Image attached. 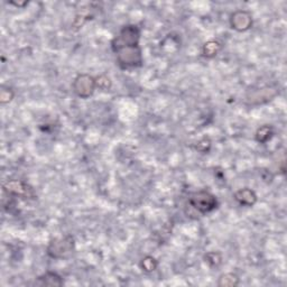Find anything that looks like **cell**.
<instances>
[{
  "label": "cell",
  "instance_id": "5b68a950",
  "mask_svg": "<svg viewBox=\"0 0 287 287\" xmlns=\"http://www.w3.org/2000/svg\"><path fill=\"white\" fill-rule=\"evenodd\" d=\"M73 92L81 99H88L95 93L96 89V77L87 73H82L75 76L72 83Z\"/></svg>",
  "mask_w": 287,
  "mask_h": 287
},
{
  "label": "cell",
  "instance_id": "e0dca14e",
  "mask_svg": "<svg viewBox=\"0 0 287 287\" xmlns=\"http://www.w3.org/2000/svg\"><path fill=\"white\" fill-rule=\"evenodd\" d=\"M15 96V92L11 88H5L3 87L0 91V102L1 104H6L13 101Z\"/></svg>",
  "mask_w": 287,
  "mask_h": 287
},
{
  "label": "cell",
  "instance_id": "9a60e30c",
  "mask_svg": "<svg viewBox=\"0 0 287 287\" xmlns=\"http://www.w3.org/2000/svg\"><path fill=\"white\" fill-rule=\"evenodd\" d=\"M96 89L102 91H109L112 87V81L110 76L107 74H101L96 77Z\"/></svg>",
  "mask_w": 287,
  "mask_h": 287
},
{
  "label": "cell",
  "instance_id": "8992f818",
  "mask_svg": "<svg viewBox=\"0 0 287 287\" xmlns=\"http://www.w3.org/2000/svg\"><path fill=\"white\" fill-rule=\"evenodd\" d=\"M230 26L239 33L247 32L253 27V16L247 10H237L231 14Z\"/></svg>",
  "mask_w": 287,
  "mask_h": 287
},
{
  "label": "cell",
  "instance_id": "3957f363",
  "mask_svg": "<svg viewBox=\"0 0 287 287\" xmlns=\"http://www.w3.org/2000/svg\"><path fill=\"white\" fill-rule=\"evenodd\" d=\"M189 204L191 205L193 210H195L200 215H209L218 208L219 202L215 194L207 190H200V191L193 192L189 195Z\"/></svg>",
  "mask_w": 287,
  "mask_h": 287
},
{
  "label": "cell",
  "instance_id": "ac0fdd59",
  "mask_svg": "<svg viewBox=\"0 0 287 287\" xmlns=\"http://www.w3.org/2000/svg\"><path fill=\"white\" fill-rule=\"evenodd\" d=\"M10 5H14V6H16V7H18V8H23V7H25V6H27L28 5V1H24L23 3H21V2H14V1H11V2H9Z\"/></svg>",
  "mask_w": 287,
  "mask_h": 287
},
{
  "label": "cell",
  "instance_id": "5bb4252c",
  "mask_svg": "<svg viewBox=\"0 0 287 287\" xmlns=\"http://www.w3.org/2000/svg\"><path fill=\"white\" fill-rule=\"evenodd\" d=\"M204 262L208 263L212 268H218V267L222 263V255L220 251H209L204 255Z\"/></svg>",
  "mask_w": 287,
  "mask_h": 287
},
{
  "label": "cell",
  "instance_id": "52a82bcc",
  "mask_svg": "<svg viewBox=\"0 0 287 287\" xmlns=\"http://www.w3.org/2000/svg\"><path fill=\"white\" fill-rule=\"evenodd\" d=\"M234 197L240 205H242V207H247V208L254 207V205L257 203V200H258L256 192L249 188L239 189L238 191L235 192Z\"/></svg>",
  "mask_w": 287,
  "mask_h": 287
},
{
  "label": "cell",
  "instance_id": "7c38bea8",
  "mask_svg": "<svg viewBox=\"0 0 287 287\" xmlns=\"http://www.w3.org/2000/svg\"><path fill=\"white\" fill-rule=\"evenodd\" d=\"M239 277L236 274L227 273L221 275L218 281L219 287H237L239 285Z\"/></svg>",
  "mask_w": 287,
  "mask_h": 287
},
{
  "label": "cell",
  "instance_id": "7a4b0ae2",
  "mask_svg": "<svg viewBox=\"0 0 287 287\" xmlns=\"http://www.w3.org/2000/svg\"><path fill=\"white\" fill-rule=\"evenodd\" d=\"M75 240L71 235L57 237L49 241L46 254L52 259H67L74 253Z\"/></svg>",
  "mask_w": 287,
  "mask_h": 287
},
{
  "label": "cell",
  "instance_id": "8fae6325",
  "mask_svg": "<svg viewBox=\"0 0 287 287\" xmlns=\"http://www.w3.org/2000/svg\"><path fill=\"white\" fill-rule=\"evenodd\" d=\"M221 48H222V46L218 41H209L203 45L202 54L207 59H213V57L218 55Z\"/></svg>",
  "mask_w": 287,
  "mask_h": 287
},
{
  "label": "cell",
  "instance_id": "277c9868",
  "mask_svg": "<svg viewBox=\"0 0 287 287\" xmlns=\"http://www.w3.org/2000/svg\"><path fill=\"white\" fill-rule=\"evenodd\" d=\"M2 193L13 197V199L23 200H35L37 197L36 192L28 183L21 180H9L3 183Z\"/></svg>",
  "mask_w": 287,
  "mask_h": 287
},
{
  "label": "cell",
  "instance_id": "ba28073f",
  "mask_svg": "<svg viewBox=\"0 0 287 287\" xmlns=\"http://www.w3.org/2000/svg\"><path fill=\"white\" fill-rule=\"evenodd\" d=\"M35 286H53L61 287L64 285L63 277L54 271H46L45 274L38 276L34 282Z\"/></svg>",
  "mask_w": 287,
  "mask_h": 287
},
{
  "label": "cell",
  "instance_id": "2e32d148",
  "mask_svg": "<svg viewBox=\"0 0 287 287\" xmlns=\"http://www.w3.org/2000/svg\"><path fill=\"white\" fill-rule=\"evenodd\" d=\"M211 146H212L211 139L209 137H203L202 139H200V141L196 143L195 149L197 150V152L202 154H208L209 152H210Z\"/></svg>",
  "mask_w": 287,
  "mask_h": 287
},
{
  "label": "cell",
  "instance_id": "9c48e42d",
  "mask_svg": "<svg viewBox=\"0 0 287 287\" xmlns=\"http://www.w3.org/2000/svg\"><path fill=\"white\" fill-rule=\"evenodd\" d=\"M276 95H277L276 90H273L271 88H265V89H262V90H257L254 93H251V96L248 98V100H249L250 103L253 104L265 103L273 99Z\"/></svg>",
  "mask_w": 287,
  "mask_h": 287
},
{
  "label": "cell",
  "instance_id": "30bf717a",
  "mask_svg": "<svg viewBox=\"0 0 287 287\" xmlns=\"http://www.w3.org/2000/svg\"><path fill=\"white\" fill-rule=\"evenodd\" d=\"M274 136V128L270 125H263L259 127L257 131H256L255 138L259 144H266L268 143Z\"/></svg>",
  "mask_w": 287,
  "mask_h": 287
},
{
  "label": "cell",
  "instance_id": "4fadbf2b",
  "mask_svg": "<svg viewBox=\"0 0 287 287\" xmlns=\"http://www.w3.org/2000/svg\"><path fill=\"white\" fill-rule=\"evenodd\" d=\"M139 266H141L143 271H145L147 274H150L157 269L158 262L156 261V258L153 257V256H145V257L141 261Z\"/></svg>",
  "mask_w": 287,
  "mask_h": 287
},
{
  "label": "cell",
  "instance_id": "6da1fadb",
  "mask_svg": "<svg viewBox=\"0 0 287 287\" xmlns=\"http://www.w3.org/2000/svg\"><path fill=\"white\" fill-rule=\"evenodd\" d=\"M141 28L135 24L123 26L111 42V48L116 54V60L122 70L141 68L143 52L141 46Z\"/></svg>",
  "mask_w": 287,
  "mask_h": 287
}]
</instances>
